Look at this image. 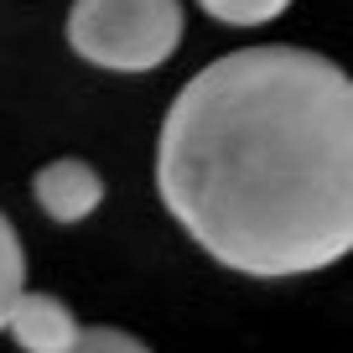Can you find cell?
Returning a JSON list of instances; mask_svg holds the SVG:
<instances>
[{"mask_svg":"<svg viewBox=\"0 0 353 353\" xmlns=\"http://www.w3.org/2000/svg\"><path fill=\"white\" fill-rule=\"evenodd\" d=\"M161 203L219 265L286 281L353 254V78L244 47L192 78L156 145Z\"/></svg>","mask_w":353,"mask_h":353,"instance_id":"obj_1","label":"cell"},{"mask_svg":"<svg viewBox=\"0 0 353 353\" xmlns=\"http://www.w3.org/2000/svg\"><path fill=\"white\" fill-rule=\"evenodd\" d=\"M68 42L94 68L151 73L182 42V6L176 0H73Z\"/></svg>","mask_w":353,"mask_h":353,"instance_id":"obj_2","label":"cell"},{"mask_svg":"<svg viewBox=\"0 0 353 353\" xmlns=\"http://www.w3.org/2000/svg\"><path fill=\"white\" fill-rule=\"evenodd\" d=\"M32 198H37V208H42L47 219L78 223V219H88V213L104 203V182H99V172H94L88 161L63 156V161H47L42 172H37Z\"/></svg>","mask_w":353,"mask_h":353,"instance_id":"obj_3","label":"cell"},{"mask_svg":"<svg viewBox=\"0 0 353 353\" xmlns=\"http://www.w3.org/2000/svg\"><path fill=\"white\" fill-rule=\"evenodd\" d=\"M6 332H11L26 353H68L83 338V327H78V317L68 312V301L47 296V291H26V296L16 301Z\"/></svg>","mask_w":353,"mask_h":353,"instance_id":"obj_4","label":"cell"},{"mask_svg":"<svg viewBox=\"0 0 353 353\" xmlns=\"http://www.w3.org/2000/svg\"><path fill=\"white\" fill-rule=\"evenodd\" d=\"M21 296H26V250H21V234L11 229V219L0 213V332L11 327V312Z\"/></svg>","mask_w":353,"mask_h":353,"instance_id":"obj_5","label":"cell"},{"mask_svg":"<svg viewBox=\"0 0 353 353\" xmlns=\"http://www.w3.org/2000/svg\"><path fill=\"white\" fill-rule=\"evenodd\" d=\"M198 6L223 26H265V21H276L291 0H198Z\"/></svg>","mask_w":353,"mask_h":353,"instance_id":"obj_6","label":"cell"},{"mask_svg":"<svg viewBox=\"0 0 353 353\" xmlns=\"http://www.w3.org/2000/svg\"><path fill=\"white\" fill-rule=\"evenodd\" d=\"M68 353H151V348L141 338H130V332H120V327H83V338Z\"/></svg>","mask_w":353,"mask_h":353,"instance_id":"obj_7","label":"cell"}]
</instances>
